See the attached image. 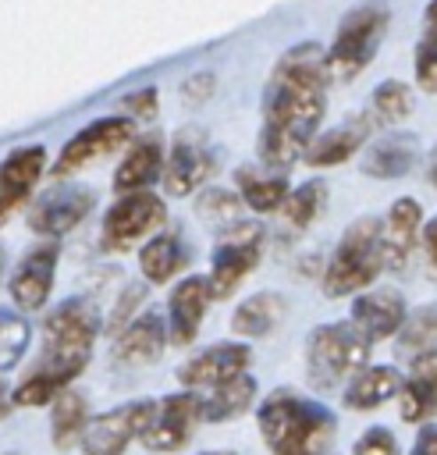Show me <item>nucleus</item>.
<instances>
[{
  "mask_svg": "<svg viewBox=\"0 0 437 455\" xmlns=\"http://www.w3.org/2000/svg\"><path fill=\"white\" fill-rule=\"evenodd\" d=\"M416 164V142L409 135H387L362 156V171L369 178H401Z\"/></svg>",
  "mask_w": 437,
  "mask_h": 455,
  "instance_id": "cd10ccee",
  "label": "nucleus"
},
{
  "mask_svg": "<svg viewBox=\"0 0 437 455\" xmlns=\"http://www.w3.org/2000/svg\"><path fill=\"white\" fill-rule=\"evenodd\" d=\"M181 92H185V96H192L195 103H199V100H206V92H213V75L199 71L195 78H188V82L181 85Z\"/></svg>",
  "mask_w": 437,
  "mask_h": 455,
  "instance_id": "a19ab883",
  "label": "nucleus"
},
{
  "mask_svg": "<svg viewBox=\"0 0 437 455\" xmlns=\"http://www.w3.org/2000/svg\"><path fill=\"white\" fill-rule=\"evenodd\" d=\"M57 256H60V245H57V242H36V245L21 256V263H18V270H14L11 284H7L11 302H14L21 313H36V309H43V302L50 299Z\"/></svg>",
  "mask_w": 437,
  "mask_h": 455,
  "instance_id": "2eb2a0df",
  "label": "nucleus"
},
{
  "mask_svg": "<svg viewBox=\"0 0 437 455\" xmlns=\"http://www.w3.org/2000/svg\"><path fill=\"white\" fill-rule=\"evenodd\" d=\"M419 228H423V206L412 196H398L387 206V217H384V228H380V245H384V267L387 270H394V274L405 270V263L416 249Z\"/></svg>",
  "mask_w": 437,
  "mask_h": 455,
  "instance_id": "dca6fc26",
  "label": "nucleus"
},
{
  "mask_svg": "<svg viewBox=\"0 0 437 455\" xmlns=\"http://www.w3.org/2000/svg\"><path fill=\"white\" fill-rule=\"evenodd\" d=\"M199 455H234V451H199Z\"/></svg>",
  "mask_w": 437,
  "mask_h": 455,
  "instance_id": "a18cd8bd",
  "label": "nucleus"
},
{
  "mask_svg": "<svg viewBox=\"0 0 437 455\" xmlns=\"http://www.w3.org/2000/svg\"><path fill=\"white\" fill-rule=\"evenodd\" d=\"M369 341L355 331V323H320L306 338V380L316 391H330L338 384H352L366 370Z\"/></svg>",
  "mask_w": 437,
  "mask_h": 455,
  "instance_id": "39448f33",
  "label": "nucleus"
},
{
  "mask_svg": "<svg viewBox=\"0 0 437 455\" xmlns=\"http://www.w3.org/2000/svg\"><path fill=\"white\" fill-rule=\"evenodd\" d=\"M387 25H391V11L384 4L352 7L338 25L334 43L327 46L330 78H355L377 57V50H380V43L387 36Z\"/></svg>",
  "mask_w": 437,
  "mask_h": 455,
  "instance_id": "423d86ee",
  "label": "nucleus"
},
{
  "mask_svg": "<svg viewBox=\"0 0 437 455\" xmlns=\"http://www.w3.org/2000/svg\"><path fill=\"white\" fill-rule=\"evenodd\" d=\"M369 128H373L369 114H359L355 121H345V124L330 128L327 135H316V142L306 149L302 160L309 167H338L362 149V142L369 139Z\"/></svg>",
  "mask_w": 437,
  "mask_h": 455,
  "instance_id": "5701e85b",
  "label": "nucleus"
},
{
  "mask_svg": "<svg viewBox=\"0 0 437 455\" xmlns=\"http://www.w3.org/2000/svg\"><path fill=\"white\" fill-rule=\"evenodd\" d=\"M217 171L213 149L206 146V139L199 132H178L167 153V167H163V188L167 196H188L199 185L210 181V174Z\"/></svg>",
  "mask_w": 437,
  "mask_h": 455,
  "instance_id": "f8f14e48",
  "label": "nucleus"
},
{
  "mask_svg": "<svg viewBox=\"0 0 437 455\" xmlns=\"http://www.w3.org/2000/svg\"><path fill=\"white\" fill-rule=\"evenodd\" d=\"M416 82L426 92H437V36L423 32L419 46H416Z\"/></svg>",
  "mask_w": 437,
  "mask_h": 455,
  "instance_id": "c9c22d12",
  "label": "nucleus"
},
{
  "mask_svg": "<svg viewBox=\"0 0 437 455\" xmlns=\"http://www.w3.org/2000/svg\"><path fill=\"white\" fill-rule=\"evenodd\" d=\"M142 295H146V291H142V284H128V288L121 291V299H117V309L110 313V331H114V334H121V331L131 323L128 316H131V309L142 302Z\"/></svg>",
  "mask_w": 437,
  "mask_h": 455,
  "instance_id": "4c0bfd02",
  "label": "nucleus"
},
{
  "mask_svg": "<svg viewBox=\"0 0 437 455\" xmlns=\"http://www.w3.org/2000/svg\"><path fill=\"white\" fill-rule=\"evenodd\" d=\"M163 167H167L163 139H160V132H146V135H139V139L128 146V153L121 156V164H117V171H114V192H117V196L146 192V185H149L156 174H163Z\"/></svg>",
  "mask_w": 437,
  "mask_h": 455,
  "instance_id": "412c9836",
  "label": "nucleus"
},
{
  "mask_svg": "<svg viewBox=\"0 0 437 455\" xmlns=\"http://www.w3.org/2000/svg\"><path fill=\"white\" fill-rule=\"evenodd\" d=\"M153 412H156V402L139 398L92 416L82 434V455H124L131 441H142Z\"/></svg>",
  "mask_w": 437,
  "mask_h": 455,
  "instance_id": "1a4fd4ad",
  "label": "nucleus"
},
{
  "mask_svg": "<svg viewBox=\"0 0 437 455\" xmlns=\"http://www.w3.org/2000/svg\"><path fill=\"white\" fill-rule=\"evenodd\" d=\"M89 427V416H85V398L78 391H60L53 398V412H50V437L57 448H71V444H82V434Z\"/></svg>",
  "mask_w": 437,
  "mask_h": 455,
  "instance_id": "c756f323",
  "label": "nucleus"
},
{
  "mask_svg": "<svg viewBox=\"0 0 437 455\" xmlns=\"http://www.w3.org/2000/svg\"><path fill=\"white\" fill-rule=\"evenodd\" d=\"M430 185L437 188V149H433V156H430Z\"/></svg>",
  "mask_w": 437,
  "mask_h": 455,
  "instance_id": "c03bdc74",
  "label": "nucleus"
},
{
  "mask_svg": "<svg viewBox=\"0 0 437 455\" xmlns=\"http://www.w3.org/2000/svg\"><path fill=\"white\" fill-rule=\"evenodd\" d=\"M167 338H171L167 320H163L156 309H146L142 316H135V320L114 338V363H117V366H149V363L160 359Z\"/></svg>",
  "mask_w": 437,
  "mask_h": 455,
  "instance_id": "a211bd4d",
  "label": "nucleus"
},
{
  "mask_svg": "<svg viewBox=\"0 0 437 455\" xmlns=\"http://www.w3.org/2000/svg\"><path fill=\"white\" fill-rule=\"evenodd\" d=\"M210 299H213V291H210V277H185V281L174 284L171 302H167V331H171V345L185 348V345L195 341Z\"/></svg>",
  "mask_w": 437,
  "mask_h": 455,
  "instance_id": "f3484780",
  "label": "nucleus"
},
{
  "mask_svg": "<svg viewBox=\"0 0 437 455\" xmlns=\"http://www.w3.org/2000/svg\"><path fill=\"white\" fill-rule=\"evenodd\" d=\"M185 249H181V238L163 231V235H153L142 249H139V270L149 284H167L181 267H185Z\"/></svg>",
  "mask_w": 437,
  "mask_h": 455,
  "instance_id": "393cba45",
  "label": "nucleus"
},
{
  "mask_svg": "<svg viewBox=\"0 0 437 455\" xmlns=\"http://www.w3.org/2000/svg\"><path fill=\"white\" fill-rule=\"evenodd\" d=\"M167 220V206L156 192H131L121 196L107 213H103V249L124 252L139 238H153L156 228Z\"/></svg>",
  "mask_w": 437,
  "mask_h": 455,
  "instance_id": "6e6552de",
  "label": "nucleus"
},
{
  "mask_svg": "<svg viewBox=\"0 0 437 455\" xmlns=\"http://www.w3.org/2000/svg\"><path fill=\"white\" fill-rule=\"evenodd\" d=\"M199 398H203V419L224 423V419L242 416V412L252 405V398H256V380H252L249 373H242V377H234V380H227V384H220V387L203 391Z\"/></svg>",
  "mask_w": 437,
  "mask_h": 455,
  "instance_id": "bb28decb",
  "label": "nucleus"
},
{
  "mask_svg": "<svg viewBox=\"0 0 437 455\" xmlns=\"http://www.w3.org/2000/svg\"><path fill=\"white\" fill-rule=\"evenodd\" d=\"M284 316V302H281V295H266V291H259V295H252V299H245L234 313H231V331L238 334V338H263V334H270L274 327H277V320Z\"/></svg>",
  "mask_w": 437,
  "mask_h": 455,
  "instance_id": "c85d7f7f",
  "label": "nucleus"
},
{
  "mask_svg": "<svg viewBox=\"0 0 437 455\" xmlns=\"http://www.w3.org/2000/svg\"><path fill=\"white\" fill-rule=\"evenodd\" d=\"M131 142H135V121L131 117H99V121L85 124L75 139L64 142V149L53 164V178L75 174V171L89 167L92 160L110 156V153H117Z\"/></svg>",
  "mask_w": 437,
  "mask_h": 455,
  "instance_id": "9d476101",
  "label": "nucleus"
},
{
  "mask_svg": "<svg viewBox=\"0 0 437 455\" xmlns=\"http://www.w3.org/2000/svg\"><path fill=\"white\" fill-rule=\"evenodd\" d=\"M46 171V149L43 146H21L7 153L0 167V217L7 220L36 188V181Z\"/></svg>",
  "mask_w": 437,
  "mask_h": 455,
  "instance_id": "6ab92c4d",
  "label": "nucleus"
},
{
  "mask_svg": "<svg viewBox=\"0 0 437 455\" xmlns=\"http://www.w3.org/2000/svg\"><path fill=\"white\" fill-rule=\"evenodd\" d=\"M412 455H437V423H423L412 444Z\"/></svg>",
  "mask_w": 437,
  "mask_h": 455,
  "instance_id": "ea45409f",
  "label": "nucleus"
},
{
  "mask_svg": "<svg viewBox=\"0 0 437 455\" xmlns=\"http://www.w3.org/2000/svg\"><path fill=\"white\" fill-rule=\"evenodd\" d=\"M203 419V398L195 391H178L163 395L156 402V412L142 434V444L149 451H178L199 427Z\"/></svg>",
  "mask_w": 437,
  "mask_h": 455,
  "instance_id": "9b49d317",
  "label": "nucleus"
},
{
  "mask_svg": "<svg viewBox=\"0 0 437 455\" xmlns=\"http://www.w3.org/2000/svg\"><path fill=\"white\" fill-rule=\"evenodd\" d=\"M401 384H405V380L398 377L394 366H366L359 377H352V384L345 387L341 402H345L348 409H355V412L377 409V405H384L387 398L401 395Z\"/></svg>",
  "mask_w": 437,
  "mask_h": 455,
  "instance_id": "b1692460",
  "label": "nucleus"
},
{
  "mask_svg": "<svg viewBox=\"0 0 437 455\" xmlns=\"http://www.w3.org/2000/svg\"><path fill=\"white\" fill-rule=\"evenodd\" d=\"M380 228H384V220H377V217H359L355 224L345 228V235L338 238V245L323 267V291L330 299L355 295L366 284H373L380 270H387Z\"/></svg>",
  "mask_w": 437,
  "mask_h": 455,
  "instance_id": "20e7f679",
  "label": "nucleus"
},
{
  "mask_svg": "<svg viewBox=\"0 0 437 455\" xmlns=\"http://www.w3.org/2000/svg\"><path fill=\"white\" fill-rule=\"evenodd\" d=\"M0 323H4L0 327V355H4L0 363H4V370H11L28 348V323L21 316H11V313H4Z\"/></svg>",
  "mask_w": 437,
  "mask_h": 455,
  "instance_id": "f704fd0d",
  "label": "nucleus"
},
{
  "mask_svg": "<svg viewBox=\"0 0 437 455\" xmlns=\"http://www.w3.org/2000/svg\"><path fill=\"white\" fill-rule=\"evenodd\" d=\"M249 370V348L242 341H217L178 366V380L188 391H210L220 387Z\"/></svg>",
  "mask_w": 437,
  "mask_h": 455,
  "instance_id": "4468645a",
  "label": "nucleus"
},
{
  "mask_svg": "<svg viewBox=\"0 0 437 455\" xmlns=\"http://www.w3.org/2000/svg\"><path fill=\"white\" fill-rule=\"evenodd\" d=\"M398 416L405 423H426L430 416H437V348L412 359L398 395Z\"/></svg>",
  "mask_w": 437,
  "mask_h": 455,
  "instance_id": "4be33fe9",
  "label": "nucleus"
},
{
  "mask_svg": "<svg viewBox=\"0 0 437 455\" xmlns=\"http://www.w3.org/2000/svg\"><path fill=\"white\" fill-rule=\"evenodd\" d=\"M405 320L409 313L398 291H366V295H355L352 302V323L369 345L384 338H398Z\"/></svg>",
  "mask_w": 437,
  "mask_h": 455,
  "instance_id": "aec40b11",
  "label": "nucleus"
},
{
  "mask_svg": "<svg viewBox=\"0 0 437 455\" xmlns=\"http://www.w3.org/2000/svg\"><path fill=\"white\" fill-rule=\"evenodd\" d=\"M423 249H426V256H430V263L437 267V217L423 228Z\"/></svg>",
  "mask_w": 437,
  "mask_h": 455,
  "instance_id": "79ce46f5",
  "label": "nucleus"
},
{
  "mask_svg": "<svg viewBox=\"0 0 437 455\" xmlns=\"http://www.w3.org/2000/svg\"><path fill=\"white\" fill-rule=\"evenodd\" d=\"M433 348H437V302L412 309L405 327L394 338V352L401 359H409V363L419 359L423 352H433Z\"/></svg>",
  "mask_w": 437,
  "mask_h": 455,
  "instance_id": "7c9ffc66",
  "label": "nucleus"
},
{
  "mask_svg": "<svg viewBox=\"0 0 437 455\" xmlns=\"http://www.w3.org/2000/svg\"><path fill=\"white\" fill-rule=\"evenodd\" d=\"M409 114H412V89L405 82L387 78L373 89V96H369V121L373 124L391 128V124H401Z\"/></svg>",
  "mask_w": 437,
  "mask_h": 455,
  "instance_id": "2f4dec72",
  "label": "nucleus"
},
{
  "mask_svg": "<svg viewBox=\"0 0 437 455\" xmlns=\"http://www.w3.org/2000/svg\"><path fill=\"white\" fill-rule=\"evenodd\" d=\"M263 256V228L259 224H234L220 235L213 256H210V291L217 299H231L234 288L249 277V270Z\"/></svg>",
  "mask_w": 437,
  "mask_h": 455,
  "instance_id": "0eeeda50",
  "label": "nucleus"
},
{
  "mask_svg": "<svg viewBox=\"0 0 437 455\" xmlns=\"http://www.w3.org/2000/svg\"><path fill=\"white\" fill-rule=\"evenodd\" d=\"M256 423L263 444L274 455H323L338 430V419L327 405L295 391H274L263 398Z\"/></svg>",
  "mask_w": 437,
  "mask_h": 455,
  "instance_id": "7ed1b4c3",
  "label": "nucleus"
},
{
  "mask_svg": "<svg viewBox=\"0 0 437 455\" xmlns=\"http://www.w3.org/2000/svg\"><path fill=\"white\" fill-rule=\"evenodd\" d=\"M323 206H327V185L323 181H306L281 206V220L288 224V231H306L323 213Z\"/></svg>",
  "mask_w": 437,
  "mask_h": 455,
  "instance_id": "473e14b6",
  "label": "nucleus"
},
{
  "mask_svg": "<svg viewBox=\"0 0 437 455\" xmlns=\"http://www.w3.org/2000/svg\"><path fill=\"white\" fill-rule=\"evenodd\" d=\"M96 196L85 188V185H53L46 188L36 203H32V213H28V228L36 235H46V238H57L64 231H71L75 224L85 220V213L92 210Z\"/></svg>",
  "mask_w": 437,
  "mask_h": 455,
  "instance_id": "ddd939ff",
  "label": "nucleus"
},
{
  "mask_svg": "<svg viewBox=\"0 0 437 455\" xmlns=\"http://www.w3.org/2000/svg\"><path fill=\"white\" fill-rule=\"evenodd\" d=\"M124 117H153L156 114V89H139V92H128L124 96Z\"/></svg>",
  "mask_w": 437,
  "mask_h": 455,
  "instance_id": "58836bf2",
  "label": "nucleus"
},
{
  "mask_svg": "<svg viewBox=\"0 0 437 455\" xmlns=\"http://www.w3.org/2000/svg\"><path fill=\"white\" fill-rule=\"evenodd\" d=\"M234 185H238V196L245 199L249 210L256 213H281V206L288 203V181L281 174H259L252 167H238L234 171Z\"/></svg>",
  "mask_w": 437,
  "mask_h": 455,
  "instance_id": "a878e982",
  "label": "nucleus"
},
{
  "mask_svg": "<svg viewBox=\"0 0 437 455\" xmlns=\"http://www.w3.org/2000/svg\"><path fill=\"white\" fill-rule=\"evenodd\" d=\"M242 206H245V199L238 196V192H227V188H206L199 199H195V213H199V220H206V224H213V228H234V224H242Z\"/></svg>",
  "mask_w": 437,
  "mask_h": 455,
  "instance_id": "72a5a7b5",
  "label": "nucleus"
},
{
  "mask_svg": "<svg viewBox=\"0 0 437 455\" xmlns=\"http://www.w3.org/2000/svg\"><path fill=\"white\" fill-rule=\"evenodd\" d=\"M423 32H433L437 36V0H430L426 11H423Z\"/></svg>",
  "mask_w": 437,
  "mask_h": 455,
  "instance_id": "37998d69",
  "label": "nucleus"
},
{
  "mask_svg": "<svg viewBox=\"0 0 437 455\" xmlns=\"http://www.w3.org/2000/svg\"><path fill=\"white\" fill-rule=\"evenodd\" d=\"M352 455H398V441H394V434H391L387 427H369V430L355 441Z\"/></svg>",
  "mask_w": 437,
  "mask_h": 455,
  "instance_id": "e433bc0d",
  "label": "nucleus"
},
{
  "mask_svg": "<svg viewBox=\"0 0 437 455\" xmlns=\"http://www.w3.org/2000/svg\"><path fill=\"white\" fill-rule=\"evenodd\" d=\"M99 334V309L89 299L60 302L43 323V359L14 387V405H46L85 370Z\"/></svg>",
  "mask_w": 437,
  "mask_h": 455,
  "instance_id": "f03ea898",
  "label": "nucleus"
},
{
  "mask_svg": "<svg viewBox=\"0 0 437 455\" xmlns=\"http://www.w3.org/2000/svg\"><path fill=\"white\" fill-rule=\"evenodd\" d=\"M327 50L320 43H298L277 57L263 89L259 164L288 171L316 142V128L327 110Z\"/></svg>",
  "mask_w": 437,
  "mask_h": 455,
  "instance_id": "f257e3e1",
  "label": "nucleus"
}]
</instances>
